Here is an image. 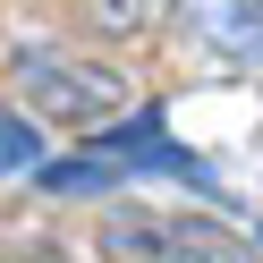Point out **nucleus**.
<instances>
[{
    "label": "nucleus",
    "mask_w": 263,
    "mask_h": 263,
    "mask_svg": "<svg viewBox=\"0 0 263 263\" xmlns=\"http://www.w3.org/2000/svg\"><path fill=\"white\" fill-rule=\"evenodd\" d=\"M136 17H144L136 0H93V26H110V34H127V26H136Z\"/></svg>",
    "instance_id": "obj_6"
},
{
    "label": "nucleus",
    "mask_w": 263,
    "mask_h": 263,
    "mask_svg": "<svg viewBox=\"0 0 263 263\" xmlns=\"http://www.w3.org/2000/svg\"><path fill=\"white\" fill-rule=\"evenodd\" d=\"M93 246L102 263H255V246L212 212H110Z\"/></svg>",
    "instance_id": "obj_2"
},
{
    "label": "nucleus",
    "mask_w": 263,
    "mask_h": 263,
    "mask_svg": "<svg viewBox=\"0 0 263 263\" xmlns=\"http://www.w3.org/2000/svg\"><path fill=\"white\" fill-rule=\"evenodd\" d=\"M9 85H17V102L34 110V119L77 127V136L110 127L127 102H136V85H127V68H119V60L68 51V43H26V51L9 60Z\"/></svg>",
    "instance_id": "obj_1"
},
{
    "label": "nucleus",
    "mask_w": 263,
    "mask_h": 263,
    "mask_svg": "<svg viewBox=\"0 0 263 263\" xmlns=\"http://www.w3.org/2000/svg\"><path fill=\"white\" fill-rule=\"evenodd\" d=\"M43 187H51V195H110V187H119V161H110V153H93V144H85V153H77V161H43Z\"/></svg>",
    "instance_id": "obj_4"
},
{
    "label": "nucleus",
    "mask_w": 263,
    "mask_h": 263,
    "mask_svg": "<svg viewBox=\"0 0 263 263\" xmlns=\"http://www.w3.org/2000/svg\"><path fill=\"white\" fill-rule=\"evenodd\" d=\"M187 26L238 68H263V0H187Z\"/></svg>",
    "instance_id": "obj_3"
},
{
    "label": "nucleus",
    "mask_w": 263,
    "mask_h": 263,
    "mask_svg": "<svg viewBox=\"0 0 263 263\" xmlns=\"http://www.w3.org/2000/svg\"><path fill=\"white\" fill-rule=\"evenodd\" d=\"M34 170H43V127L0 110V178H34Z\"/></svg>",
    "instance_id": "obj_5"
}]
</instances>
